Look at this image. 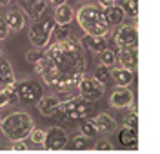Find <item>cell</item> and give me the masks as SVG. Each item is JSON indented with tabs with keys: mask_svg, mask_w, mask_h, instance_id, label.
Here are the masks:
<instances>
[{
	"mask_svg": "<svg viewBox=\"0 0 160 154\" xmlns=\"http://www.w3.org/2000/svg\"><path fill=\"white\" fill-rule=\"evenodd\" d=\"M18 102V96H17V89H15V83L6 87V89H0V107H6L9 103Z\"/></svg>",
	"mask_w": 160,
	"mask_h": 154,
	"instance_id": "obj_21",
	"label": "cell"
},
{
	"mask_svg": "<svg viewBox=\"0 0 160 154\" xmlns=\"http://www.w3.org/2000/svg\"><path fill=\"white\" fill-rule=\"evenodd\" d=\"M35 127V122L28 113L24 111H17V113H11L8 116H4L0 120V131L6 138H9L11 142L15 140H26L29 133Z\"/></svg>",
	"mask_w": 160,
	"mask_h": 154,
	"instance_id": "obj_3",
	"label": "cell"
},
{
	"mask_svg": "<svg viewBox=\"0 0 160 154\" xmlns=\"http://www.w3.org/2000/svg\"><path fill=\"white\" fill-rule=\"evenodd\" d=\"M109 74L120 87H128V85L133 82V71L126 69V67H117V69H113Z\"/></svg>",
	"mask_w": 160,
	"mask_h": 154,
	"instance_id": "obj_20",
	"label": "cell"
},
{
	"mask_svg": "<svg viewBox=\"0 0 160 154\" xmlns=\"http://www.w3.org/2000/svg\"><path fill=\"white\" fill-rule=\"evenodd\" d=\"M15 82L17 80H15V72H13L11 63L4 56H0V89H6Z\"/></svg>",
	"mask_w": 160,
	"mask_h": 154,
	"instance_id": "obj_15",
	"label": "cell"
},
{
	"mask_svg": "<svg viewBox=\"0 0 160 154\" xmlns=\"http://www.w3.org/2000/svg\"><path fill=\"white\" fill-rule=\"evenodd\" d=\"M93 149H95L97 152H109V151H113V145H111L108 140H100V142L95 145Z\"/></svg>",
	"mask_w": 160,
	"mask_h": 154,
	"instance_id": "obj_30",
	"label": "cell"
},
{
	"mask_svg": "<svg viewBox=\"0 0 160 154\" xmlns=\"http://www.w3.org/2000/svg\"><path fill=\"white\" fill-rule=\"evenodd\" d=\"M4 20H6V24H8L9 31H17V33L26 26V16H24V13L18 11V9L9 11V13L4 16Z\"/></svg>",
	"mask_w": 160,
	"mask_h": 154,
	"instance_id": "obj_18",
	"label": "cell"
},
{
	"mask_svg": "<svg viewBox=\"0 0 160 154\" xmlns=\"http://www.w3.org/2000/svg\"><path fill=\"white\" fill-rule=\"evenodd\" d=\"M44 136H46V131H42V129H35V127H33V131L29 133L28 138H31L35 143H42V142H44Z\"/></svg>",
	"mask_w": 160,
	"mask_h": 154,
	"instance_id": "obj_29",
	"label": "cell"
},
{
	"mask_svg": "<svg viewBox=\"0 0 160 154\" xmlns=\"http://www.w3.org/2000/svg\"><path fill=\"white\" fill-rule=\"evenodd\" d=\"M53 6H62V4H66V0H49Z\"/></svg>",
	"mask_w": 160,
	"mask_h": 154,
	"instance_id": "obj_36",
	"label": "cell"
},
{
	"mask_svg": "<svg viewBox=\"0 0 160 154\" xmlns=\"http://www.w3.org/2000/svg\"><path fill=\"white\" fill-rule=\"evenodd\" d=\"M35 65V72L42 76L44 83L55 91H69L77 87L86 72L84 49L77 40H57L44 51Z\"/></svg>",
	"mask_w": 160,
	"mask_h": 154,
	"instance_id": "obj_1",
	"label": "cell"
},
{
	"mask_svg": "<svg viewBox=\"0 0 160 154\" xmlns=\"http://www.w3.org/2000/svg\"><path fill=\"white\" fill-rule=\"evenodd\" d=\"M0 53H2V45H0Z\"/></svg>",
	"mask_w": 160,
	"mask_h": 154,
	"instance_id": "obj_38",
	"label": "cell"
},
{
	"mask_svg": "<svg viewBox=\"0 0 160 154\" xmlns=\"http://www.w3.org/2000/svg\"><path fill=\"white\" fill-rule=\"evenodd\" d=\"M42 143H44L46 151H53V152L62 151L66 147V143H68V134H66V131H62L60 127H53V129H49L46 133Z\"/></svg>",
	"mask_w": 160,
	"mask_h": 154,
	"instance_id": "obj_9",
	"label": "cell"
},
{
	"mask_svg": "<svg viewBox=\"0 0 160 154\" xmlns=\"http://www.w3.org/2000/svg\"><path fill=\"white\" fill-rule=\"evenodd\" d=\"M137 49L138 47H120L117 53V60L120 62V67L126 69H137Z\"/></svg>",
	"mask_w": 160,
	"mask_h": 154,
	"instance_id": "obj_10",
	"label": "cell"
},
{
	"mask_svg": "<svg viewBox=\"0 0 160 154\" xmlns=\"http://www.w3.org/2000/svg\"><path fill=\"white\" fill-rule=\"evenodd\" d=\"M98 4L106 9V7H109V6H113V4H117V0H98Z\"/></svg>",
	"mask_w": 160,
	"mask_h": 154,
	"instance_id": "obj_35",
	"label": "cell"
},
{
	"mask_svg": "<svg viewBox=\"0 0 160 154\" xmlns=\"http://www.w3.org/2000/svg\"><path fill=\"white\" fill-rule=\"evenodd\" d=\"M58 111L68 120H86V118H89L97 113V105L91 100H86L82 96H75V98H69L66 102H60Z\"/></svg>",
	"mask_w": 160,
	"mask_h": 154,
	"instance_id": "obj_4",
	"label": "cell"
},
{
	"mask_svg": "<svg viewBox=\"0 0 160 154\" xmlns=\"http://www.w3.org/2000/svg\"><path fill=\"white\" fill-rule=\"evenodd\" d=\"M118 6L124 9V13L128 16L137 18V15H138V0H120Z\"/></svg>",
	"mask_w": 160,
	"mask_h": 154,
	"instance_id": "obj_23",
	"label": "cell"
},
{
	"mask_svg": "<svg viewBox=\"0 0 160 154\" xmlns=\"http://www.w3.org/2000/svg\"><path fill=\"white\" fill-rule=\"evenodd\" d=\"M80 131H82V136H86V138H95L98 134V129H97L93 120H86L80 125Z\"/></svg>",
	"mask_w": 160,
	"mask_h": 154,
	"instance_id": "obj_25",
	"label": "cell"
},
{
	"mask_svg": "<svg viewBox=\"0 0 160 154\" xmlns=\"http://www.w3.org/2000/svg\"><path fill=\"white\" fill-rule=\"evenodd\" d=\"M22 9L29 15L31 18H38L40 15L44 13L46 6H48V0H18Z\"/></svg>",
	"mask_w": 160,
	"mask_h": 154,
	"instance_id": "obj_14",
	"label": "cell"
},
{
	"mask_svg": "<svg viewBox=\"0 0 160 154\" xmlns=\"http://www.w3.org/2000/svg\"><path fill=\"white\" fill-rule=\"evenodd\" d=\"M53 27H55V20L49 16H38L31 24L28 38L35 47H46L49 44V38L53 35Z\"/></svg>",
	"mask_w": 160,
	"mask_h": 154,
	"instance_id": "obj_5",
	"label": "cell"
},
{
	"mask_svg": "<svg viewBox=\"0 0 160 154\" xmlns=\"http://www.w3.org/2000/svg\"><path fill=\"white\" fill-rule=\"evenodd\" d=\"M78 44L82 45V49H89V51L100 53L102 49H106V36H93V35H86Z\"/></svg>",
	"mask_w": 160,
	"mask_h": 154,
	"instance_id": "obj_17",
	"label": "cell"
},
{
	"mask_svg": "<svg viewBox=\"0 0 160 154\" xmlns=\"http://www.w3.org/2000/svg\"><path fill=\"white\" fill-rule=\"evenodd\" d=\"M8 35H9V27H8V24L4 20V16H0V40H4Z\"/></svg>",
	"mask_w": 160,
	"mask_h": 154,
	"instance_id": "obj_33",
	"label": "cell"
},
{
	"mask_svg": "<svg viewBox=\"0 0 160 154\" xmlns=\"http://www.w3.org/2000/svg\"><path fill=\"white\" fill-rule=\"evenodd\" d=\"M115 62H117V53L115 51H111L108 47L100 51V63H102V65L111 67V65H115Z\"/></svg>",
	"mask_w": 160,
	"mask_h": 154,
	"instance_id": "obj_24",
	"label": "cell"
},
{
	"mask_svg": "<svg viewBox=\"0 0 160 154\" xmlns=\"http://www.w3.org/2000/svg\"><path fill=\"white\" fill-rule=\"evenodd\" d=\"M109 78H111V74L108 71V67L106 65H100L98 69H97V72H95V80H98L100 83H106Z\"/></svg>",
	"mask_w": 160,
	"mask_h": 154,
	"instance_id": "obj_27",
	"label": "cell"
},
{
	"mask_svg": "<svg viewBox=\"0 0 160 154\" xmlns=\"http://www.w3.org/2000/svg\"><path fill=\"white\" fill-rule=\"evenodd\" d=\"M75 18V11L71 9L68 4H62V6H55V16L53 20L55 24H62V26H68L71 20Z\"/></svg>",
	"mask_w": 160,
	"mask_h": 154,
	"instance_id": "obj_19",
	"label": "cell"
},
{
	"mask_svg": "<svg viewBox=\"0 0 160 154\" xmlns=\"http://www.w3.org/2000/svg\"><path fill=\"white\" fill-rule=\"evenodd\" d=\"M13 151H15V152H28L29 147L26 145L24 140H15V142H13Z\"/></svg>",
	"mask_w": 160,
	"mask_h": 154,
	"instance_id": "obj_32",
	"label": "cell"
},
{
	"mask_svg": "<svg viewBox=\"0 0 160 154\" xmlns=\"http://www.w3.org/2000/svg\"><path fill=\"white\" fill-rule=\"evenodd\" d=\"M131 102H133V92H131L129 89H126V87L115 89L113 94H111V98H109V103L115 109H124V107H128Z\"/></svg>",
	"mask_w": 160,
	"mask_h": 154,
	"instance_id": "obj_11",
	"label": "cell"
},
{
	"mask_svg": "<svg viewBox=\"0 0 160 154\" xmlns=\"http://www.w3.org/2000/svg\"><path fill=\"white\" fill-rule=\"evenodd\" d=\"M38 105V111L46 118L53 116L55 113H58V107H60V100L57 96H40V100L37 102Z\"/></svg>",
	"mask_w": 160,
	"mask_h": 154,
	"instance_id": "obj_12",
	"label": "cell"
},
{
	"mask_svg": "<svg viewBox=\"0 0 160 154\" xmlns=\"http://www.w3.org/2000/svg\"><path fill=\"white\" fill-rule=\"evenodd\" d=\"M138 120H137V113H131L124 118V127H129V129H137Z\"/></svg>",
	"mask_w": 160,
	"mask_h": 154,
	"instance_id": "obj_31",
	"label": "cell"
},
{
	"mask_svg": "<svg viewBox=\"0 0 160 154\" xmlns=\"http://www.w3.org/2000/svg\"><path fill=\"white\" fill-rule=\"evenodd\" d=\"M118 142L122 145H126V147L137 145V129L124 127V131H120V134H118Z\"/></svg>",
	"mask_w": 160,
	"mask_h": 154,
	"instance_id": "obj_22",
	"label": "cell"
},
{
	"mask_svg": "<svg viewBox=\"0 0 160 154\" xmlns=\"http://www.w3.org/2000/svg\"><path fill=\"white\" fill-rule=\"evenodd\" d=\"M77 85H78L80 96L86 98V100L97 102V100H100V98L104 96V83H100L98 80H95V78H86V76H82V80H80Z\"/></svg>",
	"mask_w": 160,
	"mask_h": 154,
	"instance_id": "obj_7",
	"label": "cell"
},
{
	"mask_svg": "<svg viewBox=\"0 0 160 154\" xmlns=\"http://www.w3.org/2000/svg\"><path fill=\"white\" fill-rule=\"evenodd\" d=\"M15 89H17V96L22 103H37L42 96V87L33 80H24L20 83L15 82Z\"/></svg>",
	"mask_w": 160,
	"mask_h": 154,
	"instance_id": "obj_6",
	"label": "cell"
},
{
	"mask_svg": "<svg viewBox=\"0 0 160 154\" xmlns=\"http://www.w3.org/2000/svg\"><path fill=\"white\" fill-rule=\"evenodd\" d=\"M115 44L120 47H138V31L137 26H122L115 31Z\"/></svg>",
	"mask_w": 160,
	"mask_h": 154,
	"instance_id": "obj_8",
	"label": "cell"
},
{
	"mask_svg": "<svg viewBox=\"0 0 160 154\" xmlns=\"http://www.w3.org/2000/svg\"><path fill=\"white\" fill-rule=\"evenodd\" d=\"M11 0H0V6H8Z\"/></svg>",
	"mask_w": 160,
	"mask_h": 154,
	"instance_id": "obj_37",
	"label": "cell"
},
{
	"mask_svg": "<svg viewBox=\"0 0 160 154\" xmlns=\"http://www.w3.org/2000/svg\"><path fill=\"white\" fill-rule=\"evenodd\" d=\"M0 120H2V116H0Z\"/></svg>",
	"mask_w": 160,
	"mask_h": 154,
	"instance_id": "obj_39",
	"label": "cell"
},
{
	"mask_svg": "<svg viewBox=\"0 0 160 154\" xmlns=\"http://www.w3.org/2000/svg\"><path fill=\"white\" fill-rule=\"evenodd\" d=\"M88 138L86 136H75V140H73V143H75V149H86L88 147V142H86Z\"/></svg>",
	"mask_w": 160,
	"mask_h": 154,
	"instance_id": "obj_34",
	"label": "cell"
},
{
	"mask_svg": "<svg viewBox=\"0 0 160 154\" xmlns=\"http://www.w3.org/2000/svg\"><path fill=\"white\" fill-rule=\"evenodd\" d=\"M95 125H97V129H98V133H115V129H117V120L111 116L109 113H100L95 116Z\"/></svg>",
	"mask_w": 160,
	"mask_h": 154,
	"instance_id": "obj_13",
	"label": "cell"
},
{
	"mask_svg": "<svg viewBox=\"0 0 160 154\" xmlns=\"http://www.w3.org/2000/svg\"><path fill=\"white\" fill-rule=\"evenodd\" d=\"M53 33L57 35V38H58V40H66V38H69V27H68V26L55 24V27H53Z\"/></svg>",
	"mask_w": 160,
	"mask_h": 154,
	"instance_id": "obj_26",
	"label": "cell"
},
{
	"mask_svg": "<svg viewBox=\"0 0 160 154\" xmlns=\"http://www.w3.org/2000/svg\"><path fill=\"white\" fill-rule=\"evenodd\" d=\"M77 22L80 29L86 31V35H93V36H108L111 29L102 9L97 6H82L77 13Z\"/></svg>",
	"mask_w": 160,
	"mask_h": 154,
	"instance_id": "obj_2",
	"label": "cell"
},
{
	"mask_svg": "<svg viewBox=\"0 0 160 154\" xmlns=\"http://www.w3.org/2000/svg\"><path fill=\"white\" fill-rule=\"evenodd\" d=\"M102 13H104V16H106V20H108L109 26H120L124 22V18H126V13H124V9L120 7L118 4H113L109 7H106Z\"/></svg>",
	"mask_w": 160,
	"mask_h": 154,
	"instance_id": "obj_16",
	"label": "cell"
},
{
	"mask_svg": "<svg viewBox=\"0 0 160 154\" xmlns=\"http://www.w3.org/2000/svg\"><path fill=\"white\" fill-rule=\"evenodd\" d=\"M42 54H44L42 47H35V49L28 51V54H26V60L29 62V63H37V62L42 58Z\"/></svg>",
	"mask_w": 160,
	"mask_h": 154,
	"instance_id": "obj_28",
	"label": "cell"
}]
</instances>
